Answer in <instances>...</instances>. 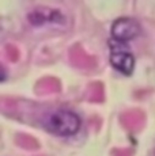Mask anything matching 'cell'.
<instances>
[{
  "label": "cell",
  "instance_id": "cell-1",
  "mask_svg": "<svg viewBox=\"0 0 155 156\" xmlns=\"http://www.w3.org/2000/svg\"><path fill=\"white\" fill-rule=\"evenodd\" d=\"M45 128L57 136L75 134L80 128V119L75 113L68 110H57L52 113L45 122Z\"/></svg>",
  "mask_w": 155,
  "mask_h": 156
},
{
  "label": "cell",
  "instance_id": "cell-2",
  "mask_svg": "<svg viewBox=\"0 0 155 156\" xmlns=\"http://www.w3.org/2000/svg\"><path fill=\"white\" fill-rule=\"evenodd\" d=\"M110 45V62L116 69L121 71L125 75H131L135 65V58L129 52L125 42L117 41L113 38L109 42Z\"/></svg>",
  "mask_w": 155,
  "mask_h": 156
},
{
  "label": "cell",
  "instance_id": "cell-3",
  "mask_svg": "<svg viewBox=\"0 0 155 156\" xmlns=\"http://www.w3.org/2000/svg\"><path fill=\"white\" fill-rule=\"evenodd\" d=\"M140 33L139 23L135 19L131 18H121L114 22L112 27V35L114 40L121 41V42H127L129 40H133L138 37Z\"/></svg>",
  "mask_w": 155,
  "mask_h": 156
},
{
  "label": "cell",
  "instance_id": "cell-4",
  "mask_svg": "<svg viewBox=\"0 0 155 156\" xmlns=\"http://www.w3.org/2000/svg\"><path fill=\"white\" fill-rule=\"evenodd\" d=\"M30 22L33 25H44L46 22H53V20H60L61 15L59 11H53V10H48V8H41V10H35L34 12L30 14L29 16Z\"/></svg>",
  "mask_w": 155,
  "mask_h": 156
},
{
  "label": "cell",
  "instance_id": "cell-5",
  "mask_svg": "<svg viewBox=\"0 0 155 156\" xmlns=\"http://www.w3.org/2000/svg\"><path fill=\"white\" fill-rule=\"evenodd\" d=\"M151 156H155V151H154V152H153V155H151Z\"/></svg>",
  "mask_w": 155,
  "mask_h": 156
}]
</instances>
